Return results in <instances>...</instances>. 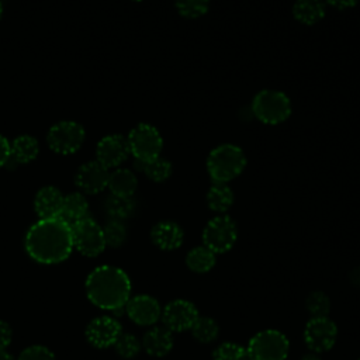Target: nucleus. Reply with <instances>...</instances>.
Instances as JSON below:
<instances>
[{"mask_svg":"<svg viewBox=\"0 0 360 360\" xmlns=\"http://www.w3.org/2000/svg\"><path fill=\"white\" fill-rule=\"evenodd\" d=\"M72 249V228L62 217L39 219L25 235L27 253L42 264H55L66 260Z\"/></svg>","mask_w":360,"mask_h":360,"instance_id":"f257e3e1","label":"nucleus"},{"mask_svg":"<svg viewBox=\"0 0 360 360\" xmlns=\"http://www.w3.org/2000/svg\"><path fill=\"white\" fill-rule=\"evenodd\" d=\"M89 300L98 308L108 311L122 309L131 295L128 274L115 266H98L86 280Z\"/></svg>","mask_w":360,"mask_h":360,"instance_id":"f03ea898","label":"nucleus"},{"mask_svg":"<svg viewBox=\"0 0 360 360\" xmlns=\"http://www.w3.org/2000/svg\"><path fill=\"white\" fill-rule=\"evenodd\" d=\"M246 163L248 159L240 146L221 143L208 153L205 166L212 183L226 184L242 174Z\"/></svg>","mask_w":360,"mask_h":360,"instance_id":"7ed1b4c3","label":"nucleus"},{"mask_svg":"<svg viewBox=\"0 0 360 360\" xmlns=\"http://www.w3.org/2000/svg\"><path fill=\"white\" fill-rule=\"evenodd\" d=\"M253 115L266 125H277L287 121L292 112L291 100L280 90H260L252 100Z\"/></svg>","mask_w":360,"mask_h":360,"instance_id":"20e7f679","label":"nucleus"},{"mask_svg":"<svg viewBox=\"0 0 360 360\" xmlns=\"http://www.w3.org/2000/svg\"><path fill=\"white\" fill-rule=\"evenodd\" d=\"M246 352L250 360H285L290 342L283 332L266 329L250 338Z\"/></svg>","mask_w":360,"mask_h":360,"instance_id":"39448f33","label":"nucleus"},{"mask_svg":"<svg viewBox=\"0 0 360 360\" xmlns=\"http://www.w3.org/2000/svg\"><path fill=\"white\" fill-rule=\"evenodd\" d=\"M238 239L236 222L225 214L210 219L202 229V245L215 255L229 252Z\"/></svg>","mask_w":360,"mask_h":360,"instance_id":"423d86ee","label":"nucleus"},{"mask_svg":"<svg viewBox=\"0 0 360 360\" xmlns=\"http://www.w3.org/2000/svg\"><path fill=\"white\" fill-rule=\"evenodd\" d=\"M128 146L131 155L138 162H149L160 156L163 149V138L160 132L150 124H138L134 127L128 136Z\"/></svg>","mask_w":360,"mask_h":360,"instance_id":"0eeeda50","label":"nucleus"},{"mask_svg":"<svg viewBox=\"0 0 360 360\" xmlns=\"http://www.w3.org/2000/svg\"><path fill=\"white\" fill-rule=\"evenodd\" d=\"M70 228L73 248H76L82 255L94 257L100 255L107 246L104 240L103 228L94 219L84 217L70 224Z\"/></svg>","mask_w":360,"mask_h":360,"instance_id":"6e6552de","label":"nucleus"},{"mask_svg":"<svg viewBox=\"0 0 360 360\" xmlns=\"http://www.w3.org/2000/svg\"><path fill=\"white\" fill-rule=\"evenodd\" d=\"M86 138L84 128L75 121H60L52 125L46 135L48 146L59 155L77 152Z\"/></svg>","mask_w":360,"mask_h":360,"instance_id":"1a4fd4ad","label":"nucleus"},{"mask_svg":"<svg viewBox=\"0 0 360 360\" xmlns=\"http://www.w3.org/2000/svg\"><path fill=\"white\" fill-rule=\"evenodd\" d=\"M338 339V326L328 316L311 318L304 328V342L312 353L330 350Z\"/></svg>","mask_w":360,"mask_h":360,"instance_id":"9d476101","label":"nucleus"},{"mask_svg":"<svg viewBox=\"0 0 360 360\" xmlns=\"http://www.w3.org/2000/svg\"><path fill=\"white\" fill-rule=\"evenodd\" d=\"M198 316V309L191 301L179 298L166 304L160 319L170 332H184L193 328Z\"/></svg>","mask_w":360,"mask_h":360,"instance_id":"9b49d317","label":"nucleus"},{"mask_svg":"<svg viewBox=\"0 0 360 360\" xmlns=\"http://www.w3.org/2000/svg\"><path fill=\"white\" fill-rule=\"evenodd\" d=\"M131 155L128 141L125 136L114 134L104 136L96 148V160L104 167H118Z\"/></svg>","mask_w":360,"mask_h":360,"instance_id":"f8f14e48","label":"nucleus"},{"mask_svg":"<svg viewBox=\"0 0 360 360\" xmlns=\"http://www.w3.org/2000/svg\"><path fill=\"white\" fill-rule=\"evenodd\" d=\"M125 311L132 322L141 326L155 325L162 316V308L156 298L141 294L128 300Z\"/></svg>","mask_w":360,"mask_h":360,"instance_id":"ddd939ff","label":"nucleus"},{"mask_svg":"<svg viewBox=\"0 0 360 360\" xmlns=\"http://www.w3.org/2000/svg\"><path fill=\"white\" fill-rule=\"evenodd\" d=\"M121 333V323L112 316L94 318L86 328L87 340L98 349L114 346Z\"/></svg>","mask_w":360,"mask_h":360,"instance_id":"4468645a","label":"nucleus"},{"mask_svg":"<svg viewBox=\"0 0 360 360\" xmlns=\"http://www.w3.org/2000/svg\"><path fill=\"white\" fill-rule=\"evenodd\" d=\"M108 177V169L100 162L91 160L79 167L75 174V184L87 194H97L107 188Z\"/></svg>","mask_w":360,"mask_h":360,"instance_id":"2eb2a0df","label":"nucleus"},{"mask_svg":"<svg viewBox=\"0 0 360 360\" xmlns=\"http://www.w3.org/2000/svg\"><path fill=\"white\" fill-rule=\"evenodd\" d=\"M150 239L153 245L160 250L170 252L181 246L184 239V232L177 222L166 219L153 225L150 231Z\"/></svg>","mask_w":360,"mask_h":360,"instance_id":"dca6fc26","label":"nucleus"},{"mask_svg":"<svg viewBox=\"0 0 360 360\" xmlns=\"http://www.w3.org/2000/svg\"><path fill=\"white\" fill-rule=\"evenodd\" d=\"M63 194L53 186L42 187L34 200V208L38 214L39 219L44 218H55L60 217L62 204H63Z\"/></svg>","mask_w":360,"mask_h":360,"instance_id":"f3484780","label":"nucleus"},{"mask_svg":"<svg viewBox=\"0 0 360 360\" xmlns=\"http://www.w3.org/2000/svg\"><path fill=\"white\" fill-rule=\"evenodd\" d=\"M142 347L149 356L163 357L173 347V332L165 326H153L143 335Z\"/></svg>","mask_w":360,"mask_h":360,"instance_id":"a211bd4d","label":"nucleus"},{"mask_svg":"<svg viewBox=\"0 0 360 360\" xmlns=\"http://www.w3.org/2000/svg\"><path fill=\"white\" fill-rule=\"evenodd\" d=\"M326 14L323 0H295L292 6L294 18L304 25H314Z\"/></svg>","mask_w":360,"mask_h":360,"instance_id":"6ab92c4d","label":"nucleus"},{"mask_svg":"<svg viewBox=\"0 0 360 360\" xmlns=\"http://www.w3.org/2000/svg\"><path fill=\"white\" fill-rule=\"evenodd\" d=\"M107 187L114 195L132 197L138 187V180L129 169H117L110 173Z\"/></svg>","mask_w":360,"mask_h":360,"instance_id":"aec40b11","label":"nucleus"},{"mask_svg":"<svg viewBox=\"0 0 360 360\" xmlns=\"http://www.w3.org/2000/svg\"><path fill=\"white\" fill-rule=\"evenodd\" d=\"M207 200V205L211 211L217 212L218 215L225 214L233 204L235 195L232 188L228 184H218L214 183L205 195Z\"/></svg>","mask_w":360,"mask_h":360,"instance_id":"412c9836","label":"nucleus"},{"mask_svg":"<svg viewBox=\"0 0 360 360\" xmlns=\"http://www.w3.org/2000/svg\"><path fill=\"white\" fill-rule=\"evenodd\" d=\"M186 266L197 274L208 273L215 266V253L204 245L194 246L186 255Z\"/></svg>","mask_w":360,"mask_h":360,"instance_id":"4be33fe9","label":"nucleus"},{"mask_svg":"<svg viewBox=\"0 0 360 360\" xmlns=\"http://www.w3.org/2000/svg\"><path fill=\"white\" fill-rule=\"evenodd\" d=\"M10 146H11L10 159L15 160L17 163H30L38 156V152H39V143L31 135L17 136Z\"/></svg>","mask_w":360,"mask_h":360,"instance_id":"5701e85b","label":"nucleus"},{"mask_svg":"<svg viewBox=\"0 0 360 360\" xmlns=\"http://www.w3.org/2000/svg\"><path fill=\"white\" fill-rule=\"evenodd\" d=\"M87 210H89V204L86 197L82 193H70L63 197L60 217L69 224H73L84 218L87 214Z\"/></svg>","mask_w":360,"mask_h":360,"instance_id":"b1692460","label":"nucleus"},{"mask_svg":"<svg viewBox=\"0 0 360 360\" xmlns=\"http://www.w3.org/2000/svg\"><path fill=\"white\" fill-rule=\"evenodd\" d=\"M135 166L149 180H152L155 183L166 181L172 176V172H173L172 163L167 159L162 158V156H159V158H156L153 160H149V162H138V160H135Z\"/></svg>","mask_w":360,"mask_h":360,"instance_id":"393cba45","label":"nucleus"},{"mask_svg":"<svg viewBox=\"0 0 360 360\" xmlns=\"http://www.w3.org/2000/svg\"><path fill=\"white\" fill-rule=\"evenodd\" d=\"M193 338L200 343H211L219 335V325L211 316H198L190 329Z\"/></svg>","mask_w":360,"mask_h":360,"instance_id":"a878e982","label":"nucleus"},{"mask_svg":"<svg viewBox=\"0 0 360 360\" xmlns=\"http://www.w3.org/2000/svg\"><path fill=\"white\" fill-rule=\"evenodd\" d=\"M105 211L112 219L122 221L125 218H129L135 211V201L132 197H120L111 194L105 200Z\"/></svg>","mask_w":360,"mask_h":360,"instance_id":"bb28decb","label":"nucleus"},{"mask_svg":"<svg viewBox=\"0 0 360 360\" xmlns=\"http://www.w3.org/2000/svg\"><path fill=\"white\" fill-rule=\"evenodd\" d=\"M305 308L312 318L328 316L330 312V300L323 291H312L305 300Z\"/></svg>","mask_w":360,"mask_h":360,"instance_id":"cd10ccee","label":"nucleus"},{"mask_svg":"<svg viewBox=\"0 0 360 360\" xmlns=\"http://www.w3.org/2000/svg\"><path fill=\"white\" fill-rule=\"evenodd\" d=\"M211 0H174L179 14L184 18L194 20L204 15L210 8Z\"/></svg>","mask_w":360,"mask_h":360,"instance_id":"c85d7f7f","label":"nucleus"},{"mask_svg":"<svg viewBox=\"0 0 360 360\" xmlns=\"http://www.w3.org/2000/svg\"><path fill=\"white\" fill-rule=\"evenodd\" d=\"M212 360H248V352L239 343L224 342L214 349Z\"/></svg>","mask_w":360,"mask_h":360,"instance_id":"c756f323","label":"nucleus"},{"mask_svg":"<svg viewBox=\"0 0 360 360\" xmlns=\"http://www.w3.org/2000/svg\"><path fill=\"white\" fill-rule=\"evenodd\" d=\"M115 352L122 359H134L142 349V343L132 333H121L114 343Z\"/></svg>","mask_w":360,"mask_h":360,"instance_id":"7c9ffc66","label":"nucleus"},{"mask_svg":"<svg viewBox=\"0 0 360 360\" xmlns=\"http://www.w3.org/2000/svg\"><path fill=\"white\" fill-rule=\"evenodd\" d=\"M103 233H104L105 245H108L111 248L121 246L125 242V239H127V228L118 219H111L103 228Z\"/></svg>","mask_w":360,"mask_h":360,"instance_id":"2f4dec72","label":"nucleus"},{"mask_svg":"<svg viewBox=\"0 0 360 360\" xmlns=\"http://www.w3.org/2000/svg\"><path fill=\"white\" fill-rule=\"evenodd\" d=\"M17 360H56L55 354L45 346L34 345L21 352Z\"/></svg>","mask_w":360,"mask_h":360,"instance_id":"473e14b6","label":"nucleus"},{"mask_svg":"<svg viewBox=\"0 0 360 360\" xmlns=\"http://www.w3.org/2000/svg\"><path fill=\"white\" fill-rule=\"evenodd\" d=\"M13 338L11 328L7 322L0 321V350H6V347L10 345Z\"/></svg>","mask_w":360,"mask_h":360,"instance_id":"72a5a7b5","label":"nucleus"},{"mask_svg":"<svg viewBox=\"0 0 360 360\" xmlns=\"http://www.w3.org/2000/svg\"><path fill=\"white\" fill-rule=\"evenodd\" d=\"M10 153H11L10 142L3 135H0V167L10 160Z\"/></svg>","mask_w":360,"mask_h":360,"instance_id":"f704fd0d","label":"nucleus"},{"mask_svg":"<svg viewBox=\"0 0 360 360\" xmlns=\"http://www.w3.org/2000/svg\"><path fill=\"white\" fill-rule=\"evenodd\" d=\"M323 1L326 6H332L333 8H338V10L352 8L359 3V0H323Z\"/></svg>","mask_w":360,"mask_h":360,"instance_id":"c9c22d12","label":"nucleus"},{"mask_svg":"<svg viewBox=\"0 0 360 360\" xmlns=\"http://www.w3.org/2000/svg\"><path fill=\"white\" fill-rule=\"evenodd\" d=\"M349 278H350V283H352L353 285L360 287V266L356 267V269H353V270L350 271Z\"/></svg>","mask_w":360,"mask_h":360,"instance_id":"e433bc0d","label":"nucleus"},{"mask_svg":"<svg viewBox=\"0 0 360 360\" xmlns=\"http://www.w3.org/2000/svg\"><path fill=\"white\" fill-rule=\"evenodd\" d=\"M301 360H322V359L318 356V353H308Z\"/></svg>","mask_w":360,"mask_h":360,"instance_id":"4c0bfd02","label":"nucleus"},{"mask_svg":"<svg viewBox=\"0 0 360 360\" xmlns=\"http://www.w3.org/2000/svg\"><path fill=\"white\" fill-rule=\"evenodd\" d=\"M0 360H15V359L8 352L0 350Z\"/></svg>","mask_w":360,"mask_h":360,"instance_id":"58836bf2","label":"nucleus"},{"mask_svg":"<svg viewBox=\"0 0 360 360\" xmlns=\"http://www.w3.org/2000/svg\"><path fill=\"white\" fill-rule=\"evenodd\" d=\"M1 14H3V4H1V0H0V17H1Z\"/></svg>","mask_w":360,"mask_h":360,"instance_id":"ea45409f","label":"nucleus"},{"mask_svg":"<svg viewBox=\"0 0 360 360\" xmlns=\"http://www.w3.org/2000/svg\"><path fill=\"white\" fill-rule=\"evenodd\" d=\"M134 1H141V0H134Z\"/></svg>","mask_w":360,"mask_h":360,"instance_id":"a19ab883","label":"nucleus"},{"mask_svg":"<svg viewBox=\"0 0 360 360\" xmlns=\"http://www.w3.org/2000/svg\"><path fill=\"white\" fill-rule=\"evenodd\" d=\"M248 360H250V359H249V357H248Z\"/></svg>","mask_w":360,"mask_h":360,"instance_id":"79ce46f5","label":"nucleus"},{"mask_svg":"<svg viewBox=\"0 0 360 360\" xmlns=\"http://www.w3.org/2000/svg\"><path fill=\"white\" fill-rule=\"evenodd\" d=\"M359 360H360V359H359Z\"/></svg>","mask_w":360,"mask_h":360,"instance_id":"37998d69","label":"nucleus"}]
</instances>
